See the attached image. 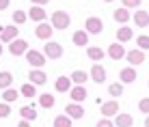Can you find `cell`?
Listing matches in <instances>:
<instances>
[{
    "mask_svg": "<svg viewBox=\"0 0 149 127\" xmlns=\"http://www.w3.org/2000/svg\"><path fill=\"white\" fill-rule=\"evenodd\" d=\"M50 24H52L54 30H65L71 24V17H69L67 11H54L50 15Z\"/></svg>",
    "mask_w": 149,
    "mask_h": 127,
    "instance_id": "cell-1",
    "label": "cell"
},
{
    "mask_svg": "<svg viewBox=\"0 0 149 127\" xmlns=\"http://www.w3.org/2000/svg\"><path fill=\"white\" fill-rule=\"evenodd\" d=\"M43 54H45L48 58H52V60H58L61 56H63V45L56 43V41H45V45H43Z\"/></svg>",
    "mask_w": 149,
    "mask_h": 127,
    "instance_id": "cell-2",
    "label": "cell"
},
{
    "mask_svg": "<svg viewBox=\"0 0 149 127\" xmlns=\"http://www.w3.org/2000/svg\"><path fill=\"white\" fill-rule=\"evenodd\" d=\"M45 58H48V56H45L43 52H39V50H28V52H26V60L33 65L35 69H41V67H43V65H45Z\"/></svg>",
    "mask_w": 149,
    "mask_h": 127,
    "instance_id": "cell-3",
    "label": "cell"
},
{
    "mask_svg": "<svg viewBox=\"0 0 149 127\" xmlns=\"http://www.w3.org/2000/svg\"><path fill=\"white\" fill-rule=\"evenodd\" d=\"M28 41L26 39H15L13 43H9V54H13V56H26V52H28Z\"/></svg>",
    "mask_w": 149,
    "mask_h": 127,
    "instance_id": "cell-4",
    "label": "cell"
},
{
    "mask_svg": "<svg viewBox=\"0 0 149 127\" xmlns=\"http://www.w3.org/2000/svg\"><path fill=\"white\" fill-rule=\"evenodd\" d=\"M84 30L89 35H102L104 32V22H102L100 17H89L84 22Z\"/></svg>",
    "mask_w": 149,
    "mask_h": 127,
    "instance_id": "cell-5",
    "label": "cell"
},
{
    "mask_svg": "<svg viewBox=\"0 0 149 127\" xmlns=\"http://www.w3.org/2000/svg\"><path fill=\"white\" fill-rule=\"evenodd\" d=\"M19 35V30H17V26H4L2 28V32H0V43H13L15 39H19L17 37Z\"/></svg>",
    "mask_w": 149,
    "mask_h": 127,
    "instance_id": "cell-6",
    "label": "cell"
},
{
    "mask_svg": "<svg viewBox=\"0 0 149 127\" xmlns=\"http://www.w3.org/2000/svg\"><path fill=\"white\" fill-rule=\"evenodd\" d=\"M52 32H54V28H52V24H37V28H35V37L37 39H43V41H50V37H52Z\"/></svg>",
    "mask_w": 149,
    "mask_h": 127,
    "instance_id": "cell-7",
    "label": "cell"
},
{
    "mask_svg": "<svg viewBox=\"0 0 149 127\" xmlns=\"http://www.w3.org/2000/svg\"><path fill=\"white\" fill-rule=\"evenodd\" d=\"M28 82L35 84V86H43L48 82V75H45V71H41V69H33V71H28Z\"/></svg>",
    "mask_w": 149,
    "mask_h": 127,
    "instance_id": "cell-8",
    "label": "cell"
},
{
    "mask_svg": "<svg viewBox=\"0 0 149 127\" xmlns=\"http://www.w3.org/2000/svg\"><path fill=\"white\" fill-rule=\"evenodd\" d=\"M65 114H67L69 119H82V116H84V108H82L80 104L69 101V104L65 106Z\"/></svg>",
    "mask_w": 149,
    "mask_h": 127,
    "instance_id": "cell-9",
    "label": "cell"
},
{
    "mask_svg": "<svg viewBox=\"0 0 149 127\" xmlns=\"http://www.w3.org/2000/svg\"><path fill=\"white\" fill-rule=\"evenodd\" d=\"M136 71H134V67H123L121 71H119V82L121 84H132V82H136Z\"/></svg>",
    "mask_w": 149,
    "mask_h": 127,
    "instance_id": "cell-10",
    "label": "cell"
},
{
    "mask_svg": "<svg viewBox=\"0 0 149 127\" xmlns=\"http://www.w3.org/2000/svg\"><path fill=\"white\" fill-rule=\"evenodd\" d=\"M100 110H102V114H104V119L117 116V114H119V101H115V99H112V101H106Z\"/></svg>",
    "mask_w": 149,
    "mask_h": 127,
    "instance_id": "cell-11",
    "label": "cell"
},
{
    "mask_svg": "<svg viewBox=\"0 0 149 127\" xmlns=\"http://www.w3.org/2000/svg\"><path fill=\"white\" fill-rule=\"evenodd\" d=\"M89 73H91V80H93L95 84H102V82L106 80V69L102 67L100 63H97V65H93V67L89 69Z\"/></svg>",
    "mask_w": 149,
    "mask_h": 127,
    "instance_id": "cell-12",
    "label": "cell"
},
{
    "mask_svg": "<svg viewBox=\"0 0 149 127\" xmlns=\"http://www.w3.org/2000/svg\"><path fill=\"white\" fill-rule=\"evenodd\" d=\"M108 56H110L112 60H121L123 56H127L123 43H112V45H108Z\"/></svg>",
    "mask_w": 149,
    "mask_h": 127,
    "instance_id": "cell-13",
    "label": "cell"
},
{
    "mask_svg": "<svg viewBox=\"0 0 149 127\" xmlns=\"http://www.w3.org/2000/svg\"><path fill=\"white\" fill-rule=\"evenodd\" d=\"M127 63L132 65V67H134V65H143L145 63V52H143V50H130V52H127Z\"/></svg>",
    "mask_w": 149,
    "mask_h": 127,
    "instance_id": "cell-14",
    "label": "cell"
},
{
    "mask_svg": "<svg viewBox=\"0 0 149 127\" xmlns=\"http://www.w3.org/2000/svg\"><path fill=\"white\" fill-rule=\"evenodd\" d=\"M45 17H48V13H45V9H43V7H30V11H28V19H35L37 24H43V22H45Z\"/></svg>",
    "mask_w": 149,
    "mask_h": 127,
    "instance_id": "cell-15",
    "label": "cell"
},
{
    "mask_svg": "<svg viewBox=\"0 0 149 127\" xmlns=\"http://www.w3.org/2000/svg\"><path fill=\"white\" fill-rule=\"evenodd\" d=\"M132 19H134V24H136L138 28H147V26H149V11L138 9V11L132 15Z\"/></svg>",
    "mask_w": 149,
    "mask_h": 127,
    "instance_id": "cell-16",
    "label": "cell"
},
{
    "mask_svg": "<svg viewBox=\"0 0 149 127\" xmlns=\"http://www.w3.org/2000/svg\"><path fill=\"white\" fill-rule=\"evenodd\" d=\"M69 95H71V101H74V104H82L89 93H86L84 86H74V88L69 90Z\"/></svg>",
    "mask_w": 149,
    "mask_h": 127,
    "instance_id": "cell-17",
    "label": "cell"
},
{
    "mask_svg": "<svg viewBox=\"0 0 149 127\" xmlns=\"http://www.w3.org/2000/svg\"><path fill=\"white\" fill-rule=\"evenodd\" d=\"M54 88L58 90V93H69V90H71V78H67V75H61V78H56Z\"/></svg>",
    "mask_w": 149,
    "mask_h": 127,
    "instance_id": "cell-18",
    "label": "cell"
},
{
    "mask_svg": "<svg viewBox=\"0 0 149 127\" xmlns=\"http://www.w3.org/2000/svg\"><path fill=\"white\" fill-rule=\"evenodd\" d=\"M115 125L117 127H132L134 125V119H132V114H127V112H119L115 116Z\"/></svg>",
    "mask_w": 149,
    "mask_h": 127,
    "instance_id": "cell-19",
    "label": "cell"
},
{
    "mask_svg": "<svg viewBox=\"0 0 149 127\" xmlns=\"http://www.w3.org/2000/svg\"><path fill=\"white\" fill-rule=\"evenodd\" d=\"M71 39H74V43L78 45V48H86V45H89V32H86V30H76Z\"/></svg>",
    "mask_w": 149,
    "mask_h": 127,
    "instance_id": "cell-20",
    "label": "cell"
},
{
    "mask_svg": "<svg viewBox=\"0 0 149 127\" xmlns=\"http://www.w3.org/2000/svg\"><path fill=\"white\" fill-rule=\"evenodd\" d=\"M112 17H115V22H119V24H125V22H130V11H127L125 7H119V9H115V13H112Z\"/></svg>",
    "mask_w": 149,
    "mask_h": 127,
    "instance_id": "cell-21",
    "label": "cell"
},
{
    "mask_svg": "<svg viewBox=\"0 0 149 127\" xmlns=\"http://www.w3.org/2000/svg\"><path fill=\"white\" fill-rule=\"evenodd\" d=\"M89 75H91V73H86V71H82V69L71 71V82H74L76 86H82L86 80H89Z\"/></svg>",
    "mask_w": 149,
    "mask_h": 127,
    "instance_id": "cell-22",
    "label": "cell"
},
{
    "mask_svg": "<svg viewBox=\"0 0 149 127\" xmlns=\"http://www.w3.org/2000/svg\"><path fill=\"white\" fill-rule=\"evenodd\" d=\"M86 54H89V58H91V60H95V63H100V60L104 58V56H106V54H108V52H104V50H102V48H97V45H91V48L86 50Z\"/></svg>",
    "mask_w": 149,
    "mask_h": 127,
    "instance_id": "cell-23",
    "label": "cell"
},
{
    "mask_svg": "<svg viewBox=\"0 0 149 127\" xmlns=\"http://www.w3.org/2000/svg\"><path fill=\"white\" fill-rule=\"evenodd\" d=\"M132 37H134V35H132V28H127V26H121L119 30H117V41H119V43L130 41Z\"/></svg>",
    "mask_w": 149,
    "mask_h": 127,
    "instance_id": "cell-24",
    "label": "cell"
},
{
    "mask_svg": "<svg viewBox=\"0 0 149 127\" xmlns=\"http://www.w3.org/2000/svg\"><path fill=\"white\" fill-rule=\"evenodd\" d=\"M19 116H22L24 121H35L37 119V110H35L33 106H24V108H19Z\"/></svg>",
    "mask_w": 149,
    "mask_h": 127,
    "instance_id": "cell-25",
    "label": "cell"
},
{
    "mask_svg": "<svg viewBox=\"0 0 149 127\" xmlns=\"http://www.w3.org/2000/svg\"><path fill=\"white\" fill-rule=\"evenodd\" d=\"M19 93H22L24 95V97H35V95H37V86H35V84H30V82H26V84H22V86H19Z\"/></svg>",
    "mask_w": 149,
    "mask_h": 127,
    "instance_id": "cell-26",
    "label": "cell"
},
{
    "mask_svg": "<svg viewBox=\"0 0 149 127\" xmlns=\"http://www.w3.org/2000/svg\"><path fill=\"white\" fill-rule=\"evenodd\" d=\"M13 84V75L9 71H0V88H9Z\"/></svg>",
    "mask_w": 149,
    "mask_h": 127,
    "instance_id": "cell-27",
    "label": "cell"
},
{
    "mask_svg": "<svg viewBox=\"0 0 149 127\" xmlns=\"http://www.w3.org/2000/svg\"><path fill=\"white\" fill-rule=\"evenodd\" d=\"M39 106H41V108H52V106H54V95L43 93V95L39 97Z\"/></svg>",
    "mask_w": 149,
    "mask_h": 127,
    "instance_id": "cell-28",
    "label": "cell"
},
{
    "mask_svg": "<svg viewBox=\"0 0 149 127\" xmlns=\"http://www.w3.org/2000/svg\"><path fill=\"white\" fill-rule=\"evenodd\" d=\"M17 97H19V93H17L15 88H7V90L2 93V101H7V104H13Z\"/></svg>",
    "mask_w": 149,
    "mask_h": 127,
    "instance_id": "cell-29",
    "label": "cell"
},
{
    "mask_svg": "<svg viewBox=\"0 0 149 127\" xmlns=\"http://www.w3.org/2000/svg\"><path fill=\"white\" fill-rule=\"evenodd\" d=\"M108 93H110L115 99L121 97V95H123V84H121V82H112V84L108 86Z\"/></svg>",
    "mask_w": 149,
    "mask_h": 127,
    "instance_id": "cell-30",
    "label": "cell"
},
{
    "mask_svg": "<svg viewBox=\"0 0 149 127\" xmlns=\"http://www.w3.org/2000/svg\"><path fill=\"white\" fill-rule=\"evenodd\" d=\"M71 121L74 119H69L67 114H61L54 119V127H71Z\"/></svg>",
    "mask_w": 149,
    "mask_h": 127,
    "instance_id": "cell-31",
    "label": "cell"
},
{
    "mask_svg": "<svg viewBox=\"0 0 149 127\" xmlns=\"http://www.w3.org/2000/svg\"><path fill=\"white\" fill-rule=\"evenodd\" d=\"M11 19H13V24H15V26H17V24L22 26V24H26V22H28V13H24V11H15Z\"/></svg>",
    "mask_w": 149,
    "mask_h": 127,
    "instance_id": "cell-32",
    "label": "cell"
},
{
    "mask_svg": "<svg viewBox=\"0 0 149 127\" xmlns=\"http://www.w3.org/2000/svg\"><path fill=\"white\" fill-rule=\"evenodd\" d=\"M136 45H138V50L147 52V50H149V35H141V37H136Z\"/></svg>",
    "mask_w": 149,
    "mask_h": 127,
    "instance_id": "cell-33",
    "label": "cell"
},
{
    "mask_svg": "<svg viewBox=\"0 0 149 127\" xmlns=\"http://www.w3.org/2000/svg\"><path fill=\"white\" fill-rule=\"evenodd\" d=\"M7 116H11V106L7 101H0V119H7Z\"/></svg>",
    "mask_w": 149,
    "mask_h": 127,
    "instance_id": "cell-34",
    "label": "cell"
},
{
    "mask_svg": "<svg viewBox=\"0 0 149 127\" xmlns=\"http://www.w3.org/2000/svg\"><path fill=\"white\" fill-rule=\"evenodd\" d=\"M138 110H141V112H145V114L149 116V97H143L141 101H138Z\"/></svg>",
    "mask_w": 149,
    "mask_h": 127,
    "instance_id": "cell-35",
    "label": "cell"
},
{
    "mask_svg": "<svg viewBox=\"0 0 149 127\" xmlns=\"http://www.w3.org/2000/svg\"><path fill=\"white\" fill-rule=\"evenodd\" d=\"M125 9H138L141 7V0H121Z\"/></svg>",
    "mask_w": 149,
    "mask_h": 127,
    "instance_id": "cell-36",
    "label": "cell"
},
{
    "mask_svg": "<svg viewBox=\"0 0 149 127\" xmlns=\"http://www.w3.org/2000/svg\"><path fill=\"white\" fill-rule=\"evenodd\" d=\"M95 127H117V125H115V121H110V119H102V121H97Z\"/></svg>",
    "mask_w": 149,
    "mask_h": 127,
    "instance_id": "cell-37",
    "label": "cell"
},
{
    "mask_svg": "<svg viewBox=\"0 0 149 127\" xmlns=\"http://www.w3.org/2000/svg\"><path fill=\"white\" fill-rule=\"evenodd\" d=\"M33 2V7H43V4H48V0H30Z\"/></svg>",
    "mask_w": 149,
    "mask_h": 127,
    "instance_id": "cell-38",
    "label": "cell"
},
{
    "mask_svg": "<svg viewBox=\"0 0 149 127\" xmlns=\"http://www.w3.org/2000/svg\"><path fill=\"white\" fill-rule=\"evenodd\" d=\"M9 2H11V0H0V11H4V9L9 7Z\"/></svg>",
    "mask_w": 149,
    "mask_h": 127,
    "instance_id": "cell-39",
    "label": "cell"
},
{
    "mask_svg": "<svg viewBox=\"0 0 149 127\" xmlns=\"http://www.w3.org/2000/svg\"><path fill=\"white\" fill-rule=\"evenodd\" d=\"M17 127H30V121H22V123H17Z\"/></svg>",
    "mask_w": 149,
    "mask_h": 127,
    "instance_id": "cell-40",
    "label": "cell"
},
{
    "mask_svg": "<svg viewBox=\"0 0 149 127\" xmlns=\"http://www.w3.org/2000/svg\"><path fill=\"white\" fill-rule=\"evenodd\" d=\"M145 127H149V116H147V119H145Z\"/></svg>",
    "mask_w": 149,
    "mask_h": 127,
    "instance_id": "cell-41",
    "label": "cell"
},
{
    "mask_svg": "<svg viewBox=\"0 0 149 127\" xmlns=\"http://www.w3.org/2000/svg\"><path fill=\"white\" fill-rule=\"evenodd\" d=\"M0 56H2V43H0Z\"/></svg>",
    "mask_w": 149,
    "mask_h": 127,
    "instance_id": "cell-42",
    "label": "cell"
},
{
    "mask_svg": "<svg viewBox=\"0 0 149 127\" xmlns=\"http://www.w3.org/2000/svg\"><path fill=\"white\" fill-rule=\"evenodd\" d=\"M104 2H115V0H104Z\"/></svg>",
    "mask_w": 149,
    "mask_h": 127,
    "instance_id": "cell-43",
    "label": "cell"
},
{
    "mask_svg": "<svg viewBox=\"0 0 149 127\" xmlns=\"http://www.w3.org/2000/svg\"><path fill=\"white\" fill-rule=\"evenodd\" d=\"M147 86H149V82H147Z\"/></svg>",
    "mask_w": 149,
    "mask_h": 127,
    "instance_id": "cell-44",
    "label": "cell"
}]
</instances>
